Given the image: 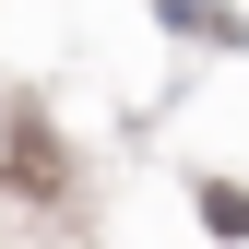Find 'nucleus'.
I'll list each match as a JSON object with an SVG mask.
<instances>
[{
  "label": "nucleus",
  "mask_w": 249,
  "mask_h": 249,
  "mask_svg": "<svg viewBox=\"0 0 249 249\" xmlns=\"http://www.w3.org/2000/svg\"><path fill=\"white\" fill-rule=\"evenodd\" d=\"M202 226H213V237H249V190H226V178H202Z\"/></svg>",
  "instance_id": "f257e3e1"
}]
</instances>
